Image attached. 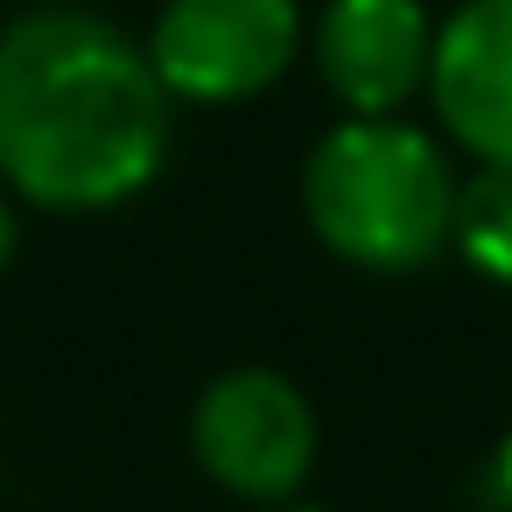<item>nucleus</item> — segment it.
Masks as SVG:
<instances>
[{
    "label": "nucleus",
    "mask_w": 512,
    "mask_h": 512,
    "mask_svg": "<svg viewBox=\"0 0 512 512\" xmlns=\"http://www.w3.org/2000/svg\"><path fill=\"white\" fill-rule=\"evenodd\" d=\"M15 239H22V232H15V204H8V197H0V267H8V260H15Z\"/></svg>",
    "instance_id": "1a4fd4ad"
},
{
    "label": "nucleus",
    "mask_w": 512,
    "mask_h": 512,
    "mask_svg": "<svg viewBox=\"0 0 512 512\" xmlns=\"http://www.w3.org/2000/svg\"><path fill=\"white\" fill-rule=\"evenodd\" d=\"M428 99L463 155L512 162V0H463L435 29Z\"/></svg>",
    "instance_id": "423d86ee"
},
{
    "label": "nucleus",
    "mask_w": 512,
    "mask_h": 512,
    "mask_svg": "<svg viewBox=\"0 0 512 512\" xmlns=\"http://www.w3.org/2000/svg\"><path fill=\"white\" fill-rule=\"evenodd\" d=\"M491 491H498V505L512 512V428H505L498 449H491Z\"/></svg>",
    "instance_id": "6e6552de"
},
{
    "label": "nucleus",
    "mask_w": 512,
    "mask_h": 512,
    "mask_svg": "<svg viewBox=\"0 0 512 512\" xmlns=\"http://www.w3.org/2000/svg\"><path fill=\"white\" fill-rule=\"evenodd\" d=\"M456 169L442 141L400 113H344L302 162V218L316 246L365 274H414L456 232Z\"/></svg>",
    "instance_id": "f03ea898"
},
{
    "label": "nucleus",
    "mask_w": 512,
    "mask_h": 512,
    "mask_svg": "<svg viewBox=\"0 0 512 512\" xmlns=\"http://www.w3.org/2000/svg\"><path fill=\"white\" fill-rule=\"evenodd\" d=\"M169 162V85L120 22L50 0L0 29V190L92 218Z\"/></svg>",
    "instance_id": "f257e3e1"
},
{
    "label": "nucleus",
    "mask_w": 512,
    "mask_h": 512,
    "mask_svg": "<svg viewBox=\"0 0 512 512\" xmlns=\"http://www.w3.org/2000/svg\"><path fill=\"white\" fill-rule=\"evenodd\" d=\"M449 253L512 288V162H477V176L456 190V232H449Z\"/></svg>",
    "instance_id": "0eeeda50"
},
{
    "label": "nucleus",
    "mask_w": 512,
    "mask_h": 512,
    "mask_svg": "<svg viewBox=\"0 0 512 512\" xmlns=\"http://www.w3.org/2000/svg\"><path fill=\"white\" fill-rule=\"evenodd\" d=\"M316 71L344 113H400L428 92L435 15L421 0H330L316 15Z\"/></svg>",
    "instance_id": "39448f33"
},
{
    "label": "nucleus",
    "mask_w": 512,
    "mask_h": 512,
    "mask_svg": "<svg viewBox=\"0 0 512 512\" xmlns=\"http://www.w3.org/2000/svg\"><path fill=\"white\" fill-rule=\"evenodd\" d=\"M260 512H316V505H260Z\"/></svg>",
    "instance_id": "9d476101"
},
{
    "label": "nucleus",
    "mask_w": 512,
    "mask_h": 512,
    "mask_svg": "<svg viewBox=\"0 0 512 512\" xmlns=\"http://www.w3.org/2000/svg\"><path fill=\"white\" fill-rule=\"evenodd\" d=\"M316 449V407L274 365H232L190 407L197 470L246 505H295V491L316 470Z\"/></svg>",
    "instance_id": "7ed1b4c3"
},
{
    "label": "nucleus",
    "mask_w": 512,
    "mask_h": 512,
    "mask_svg": "<svg viewBox=\"0 0 512 512\" xmlns=\"http://www.w3.org/2000/svg\"><path fill=\"white\" fill-rule=\"evenodd\" d=\"M295 50V0H169L148 29V57L183 106H246L288 78Z\"/></svg>",
    "instance_id": "20e7f679"
}]
</instances>
